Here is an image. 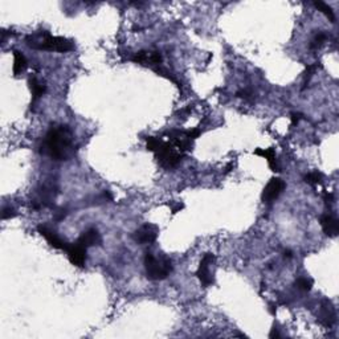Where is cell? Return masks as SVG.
I'll return each instance as SVG.
<instances>
[{
    "label": "cell",
    "instance_id": "16",
    "mask_svg": "<svg viewBox=\"0 0 339 339\" xmlns=\"http://www.w3.org/2000/svg\"><path fill=\"white\" fill-rule=\"evenodd\" d=\"M27 67H28V61L26 56L23 55L22 52L14 51V74L19 76L27 69Z\"/></svg>",
    "mask_w": 339,
    "mask_h": 339
},
{
    "label": "cell",
    "instance_id": "21",
    "mask_svg": "<svg viewBox=\"0 0 339 339\" xmlns=\"http://www.w3.org/2000/svg\"><path fill=\"white\" fill-rule=\"evenodd\" d=\"M236 96L240 97V98H244L245 101H249L253 98V93L247 90V89H243V90H239V92L236 93Z\"/></svg>",
    "mask_w": 339,
    "mask_h": 339
},
{
    "label": "cell",
    "instance_id": "25",
    "mask_svg": "<svg viewBox=\"0 0 339 339\" xmlns=\"http://www.w3.org/2000/svg\"><path fill=\"white\" fill-rule=\"evenodd\" d=\"M269 338H280V334H278V330L276 327L272 328V331L269 334Z\"/></svg>",
    "mask_w": 339,
    "mask_h": 339
},
{
    "label": "cell",
    "instance_id": "22",
    "mask_svg": "<svg viewBox=\"0 0 339 339\" xmlns=\"http://www.w3.org/2000/svg\"><path fill=\"white\" fill-rule=\"evenodd\" d=\"M15 210L11 208V207H7V208H4L3 212H2V219L3 220H7V219H11L15 216Z\"/></svg>",
    "mask_w": 339,
    "mask_h": 339
},
{
    "label": "cell",
    "instance_id": "12",
    "mask_svg": "<svg viewBox=\"0 0 339 339\" xmlns=\"http://www.w3.org/2000/svg\"><path fill=\"white\" fill-rule=\"evenodd\" d=\"M319 224H321L322 229L326 236L328 237H335L339 233V223L332 215L324 214L319 218Z\"/></svg>",
    "mask_w": 339,
    "mask_h": 339
},
{
    "label": "cell",
    "instance_id": "13",
    "mask_svg": "<svg viewBox=\"0 0 339 339\" xmlns=\"http://www.w3.org/2000/svg\"><path fill=\"white\" fill-rule=\"evenodd\" d=\"M77 243L85 248L94 247V245H100L102 243V237H101V233L98 232V229L89 228L88 231L81 233V236L78 237Z\"/></svg>",
    "mask_w": 339,
    "mask_h": 339
},
{
    "label": "cell",
    "instance_id": "15",
    "mask_svg": "<svg viewBox=\"0 0 339 339\" xmlns=\"http://www.w3.org/2000/svg\"><path fill=\"white\" fill-rule=\"evenodd\" d=\"M28 85H30L31 93H32V103H31V106H32L34 103H36L41 97L44 96L45 92H47V86L44 84H41L36 77H30Z\"/></svg>",
    "mask_w": 339,
    "mask_h": 339
},
{
    "label": "cell",
    "instance_id": "6",
    "mask_svg": "<svg viewBox=\"0 0 339 339\" xmlns=\"http://www.w3.org/2000/svg\"><path fill=\"white\" fill-rule=\"evenodd\" d=\"M131 61L143 67H150L152 70H155L162 65L163 57L159 51H139L134 53Z\"/></svg>",
    "mask_w": 339,
    "mask_h": 339
},
{
    "label": "cell",
    "instance_id": "7",
    "mask_svg": "<svg viewBox=\"0 0 339 339\" xmlns=\"http://www.w3.org/2000/svg\"><path fill=\"white\" fill-rule=\"evenodd\" d=\"M285 188H286V185L281 178H272L262 191V202L265 204H272L280 198L281 194L285 191Z\"/></svg>",
    "mask_w": 339,
    "mask_h": 339
},
{
    "label": "cell",
    "instance_id": "4",
    "mask_svg": "<svg viewBox=\"0 0 339 339\" xmlns=\"http://www.w3.org/2000/svg\"><path fill=\"white\" fill-rule=\"evenodd\" d=\"M144 269L148 280L160 281L167 278L173 272V262L166 256L156 257L151 252H147L144 256Z\"/></svg>",
    "mask_w": 339,
    "mask_h": 339
},
{
    "label": "cell",
    "instance_id": "14",
    "mask_svg": "<svg viewBox=\"0 0 339 339\" xmlns=\"http://www.w3.org/2000/svg\"><path fill=\"white\" fill-rule=\"evenodd\" d=\"M254 154L258 155V156H262V158L266 159V162L269 164L270 169L274 171V173H278L281 171L280 166H278V163H277V156L276 152H274V148L269 147V148H257V150H254Z\"/></svg>",
    "mask_w": 339,
    "mask_h": 339
},
{
    "label": "cell",
    "instance_id": "8",
    "mask_svg": "<svg viewBox=\"0 0 339 339\" xmlns=\"http://www.w3.org/2000/svg\"><path fill=\"white\" fill-rule=\"evenodd\" d=\"M159 228L154 224H143L133 233V240L140 245H150L158 239Z\"/></svg>",
    "mask_w": 339,
    "mask_h": 339
},
{
    "label": "cell",
    "instance_id": "27",
    "mask_svg": "<svg viewBox=\"0 0 339 339\" xmlns=\"http://www.w3.org/2000/svg\"><path fill=\"white\" fill-rule=\"evenodd\" d=\"M284 256H285V257L291 258V257H293V253H291V251H285L284 252Z\"/></svg>",
    "mask_w": 339,
    "mask_h": 339
},
{
    "label": "cell",
    "instance_id": "19",
    "mask_svg": "<svg viewBox=\"0 0 339 339\" xmlns=\"http://www.w3.org/2000/svg\"><path fill=\"white\" fill-rule=\"evenodd\" d=\"M326 40H327V35L324 34V32H318V34L314 36L313 40H311V43H310L309 48L313 49V51H317V49H319L322 45L324 44V41Z\"/></svg>",
    "mask_w": 339,
    "mask_h": 339
},
{
    "label": "cell",
    "instance_id": "18",
    "mask_svg": "<svg viewBox=\"0 0 339 339\" xmlns=\"http://www.w3.org/2000/svg\"><path fill=\"white\" fill-rule=\"evenodd\" d=\"M322 178H323V177H322V174L317 173V171H314V173L306 174L305 177H303V181H305V183H307V185L315 187V186L321 185Z\"/></svg>",
    "mask_w": 339,
    "mask_h": 339
},
{
    "label": "cell",
    "instance_id": "20",
    "mask_svg": "<svg viewBox=\"0 0 339 339\" xmlns=\"http://www.w3.org/2000/svg\"><path fill=\"white\" fill-rule=\"evenodd\" d=\"M295 288L302 291H309L313 288V280L305 278V277H299L298 280L295 281Z\"/></svg>",
    "mask_w": 339,
    "mask_h": 339
},
{
    "label": "cell",
    "instance_id": "23",
    "mask_svg": "<svg viewBox=\"0 0 339 339\" xmlns=\"http://www.w3.org/2000/svg\"><path fill=\"white\" fill-rule=\"evenodd\" d=\"M323 202L326 203V206L332 204V202H334V195H332L331 192H327V191L323 192Z\"/></svg>",
    "mask_w": 339,
    "mask_h": 339
},
{
    "label": "cell",
    "instance_id": "17",
    "mask_svg": "<svg viewBox=\"0 0 339 339\" xmlns=\"http://www.w3.org/2000/svg\"><path fill=\"white\" fill-rule=\"evenodd\" d=\"M314 7L317 8L318 11H321L330 22L335 23V15H334V11H332V8L330 6H327L323 2H314Z\"/></svg>",
    "mask_w": 339,
    "mask_h": 339
},
{
    "label": "cell",
    "instance_id": "5",
    "mask_svg": "<svg viewBox=\"0 0 339 339\" xmlns=\"http://www.w3.org/2000/svg\"><path fill=\"white\" fill-rule=\"evenodd\" d=\"M202 134L200 129H194L190 131H183V130H173L168 133L169 143H173L175 147L181 152L185 154L186 151L191 150L192 142L199 138Z\"/></svg>",
    "mask_w": 339,
    "mask_h": 339
},
{
    "label": "cell",
    "instance_id": "2",
    "mask_svg": "<svg viewBox=\"0 0 339 339\" xmlns=\"http://www.w3.org/2000/svg\"><path fill=\"white\" fill-rule=\"evenodd\" d=\"M146 147L148 151L154 152L158 164L164 169L175 168L183 158V152L179 151L173 143L163 142L155 136H146Z\"/></svg>",
    "mask_w": 339,
    "mask_h": 339
},
{
    "label": "cell",
    "instance_id": "3",
    "mask_svg": "<svg viewBox=\"0 0 339 339\" xmlns=\"http://www.w3.org/2000/svg\"><path fill=\"white\" fill-rule=\"evenodd\" d=\"M27 44L31 48L40 49V51L59 52L65 53L74 49L73 41L65 37L52 36L48 32H40L39 35H31L27 37Z\"/></svg>",
    "mask_w": 339,
    "mask_h": 339
},
{
    "label": "cell",
    "instance_id": "11",
    "mask_svg": "<svg viewBox=\"0 0 339 339\" xmlns=\"http://www.w3.org/2000/svg\"><path fill=\"white\" fill-rule=\"evenodd\" d=\"M37 231H39V233H40L41 236L48 241V244L52 248L60 249V251H67V248L69 244H68L65 240L61 239L55 231H52L51 228L45 227V225H39V227H37Z\"/></svg>",
    "mask_w": 339,
    "mask_h": 339
},
{
    "label": "cell",
    "instance_id": "9",
    "mask_svg": "<svg viewBox=\"0 0 339 339\" xmlns=\"http://www.w3.org/2000/svg\"><path fill=\"white\" fill-rule=\"evenodd\" d=\"M215 254L214 253H206L200 260L199 268L196 270V276L200 280V284L203 285L204 288L207 286H211L214 284V277L211 276L210 266L215 262Z\"/></svg>",
    "mask_w": 339,
    "mask_h": 339
},
{
    "label": "cell",
    "instance_id": "24",
    "mask_svg": "<svg viewBox=\"0 0 339 339\" xmlns=\"http://www.w3.org/2000/svg\"><path fill=\"white\" fill-rule=\"evenodd\" d=\"M302 118V114L301 113H291L290 114V119H291V125H298V122L301 121Z\"/></svg>",
    "mask_w": 339,
    "mask_h": 339
},
{
    "label": "cell",
    "instance_id": "1",
    "mask_svg": "<svg viewBox=\"0 0 339 339\" xmlns=\"http://www.w3.org/2000/svg\"><path fill=\"white\" fill-rule=\"evenodd\" d=\"M43 150L53 160H69L74 155V135L67 125L52 126L43 140Z\"/></svg>",
    "mask_w": 339,
    "mask_h": 339
},
{
    "label": "cell",
    "instance_id": "10",
    "mask_svg": "<svg viewBox=\"0 0 339 339\" xmlns=\"http://www.w3.org/2000/svg\"><path fill=\"white\" fill-rule=\"evenodd\" d=\"M86 249H88V248L80 245L77 241L73 244H69L65 252H67L70 264L74 266H77V268H84L85 262H86V258H88Z\"/></svg>",
    "mask_w": 339,
    "mask_h": 339
},
{
    "label": "cell",
    "instance_id": "26",
    "mask_svg": "<svg viewBox=\"0 0 339 339\" xmlns=\"http://www.w3.org/2000/svg\"><path fill=\"white\" fill-rule=\"evenodd\" d=\"M269 311L273 314V315H276L277 314V306L274 303H270L269 305Z\"/></svg>",
    "mask_w": 339,
    "mask_h": 339
}]
</instances>
